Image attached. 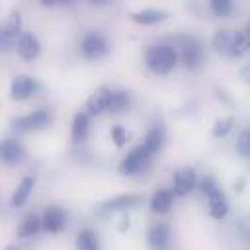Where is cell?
<instances>
[{"instance_id":"6da1fadb","label":"cell","mask_w":250,"mask_h":250,"mask_svg":"<svg viewBox=\"0 0 250 250\" xmlns=\"http://www.w3.org/2000/svg\"><path fill=\"white\" fill-rule=\"evenodd\" d=\"M211 45L215 49V53H219L221 57L227 59H240L242 55H246L248 51V37L244 29H217L213 33Z\"/></svg>"},{"instance_id":"7a4b0ae2","label":"cell","mask_w":250,"mask_h":250,"mask_svg":"<svg viewBox=\"0 0 250 250\" xmlns=\"http://www.w3.org/2000/svg\"><path fill=\"white\" fill-rule=\"evenodd\" d=\"M145 64L154 74H168L178 64V53L176 47L170 43H156L146 49L145 53Z\"/></svg>"},{"instance_id":"3957f363","label":"cell","mask_w":250,"mask_h":250,"mask_svg":"<svg viewBox=\"0 0 250 250\" xmlns=\"http://www.w3.org/2000/svg\"><path fill=\"white\" fill-rule=\"evenodd\" d=\"M178 47V59L182 61V64L189 70H197L199 66H203L205 62V49H203V43L193 37V35H180L176 39V45Z\"/></svg>"},{"instance_id":"277c9868","label":"cell","mask_w":250,"mask_h":250,"mask_svg":"<svg viewBox=\"0 0 250 250\" xmlns=\"http://www.w3.org/2000/svg\"><path fill=\"white\" fill-rule=\"evenodd\" d=\"M51 121H53V113L49 109H35L31 113L16 117L12 121V127L21 133H31V131H41V129L49 127Z\"/></svg>"},{"instance_id":"5b68a950","label":"cell","mask_w":250,"mask_h":250,"mask_svg":"<svg viewBox=\"0 0 250 250\" xmlns=\"http://www.w3.org/2000/svg\"><path fill=\"white\" fill-rule=\"evenodd\" d=\"M80 53L84 59L88 61H98L104 59L109 53V41L105 39V35H102L100 31H90L82 37L80 41Z\"/></svg>"},{"instance_id":"8992f818","label":"cell","mask_w":250,"mask_h":250,"mask_svg":"<svg viewBox=\"0 0 250 250\" xmlns=\"http://www.w3.org/2000/svg\"><path fill=\"white\" fill-rule=\"evenodd\" d=\"M150 158H152V154H150L143 145H139V146L131 148V150L123 156V160L119 162V172H121L123 176L139 174V172H143V170L150 164Z\"/></svg>"},{"instance_id":"52a82bcc","label":"cell","mask_w":250,"mask_h":250,"mask_svg":"<svg viewBox=\"0 0 250 250\" xmlns=\"http://www.w3.org/2000/svg\"><path fill=\"white\" fill-rule=\"evenodd\" d=\"M39 88H41V84L33 76L20 74L10 84V98L14 102H23V100H29L31 96H35L39 92Z\"/></svg>"},{"instance_id":"ba28073f","label":"cell","mask_w":250,"mask_h":250,"mask_svg":"<svg viewBox=\"0 0 250 250\" xmlns=\"http://www.w3.org/2000/svg\"><path fill=\"white\" fill-rule=\"evenodd\" d=\"M16 51L23 61H35L41 53V43L37 39V35L29 33V31H21L18 41H16Z\"/></svg>"},{"instance_id":"9c48e42d","label":"cell","mask_w":250,"mask_h":250,"mask_svg":"<svg viewBox=\"0 0 250 250\" xmlns=\"http://www.w3.org/2000/svg\"><path fill=\"white\" fill-rule=\"evenodd\" d=\"M20 33H21V18L16 12V14H12V18L8 21H4L0 25V51H6L12 45H16Z\"/></svg>"},{"instance_id":"30bf717a","label":"cell","mask_w":250,"mask_h":250,"mask_svg":"<svg viewBox=\"0 0 250 250\" xmlns=\"http://www.w3.org/2000/svg\"><path fill=\"white\" fill-rule=\"evenodd\" d=\"M197 186V174L193 168H180L174 174L172 180V191L174 195H188L189 191H193Z\"/></svg>"},{"instance_id":"8fae6325","label":"cell","mask_w":250,"mask_h":250,"mask_svg":"<svg viewBox=\"0 0 250 250\" xmlns=\"http://www.w3.org/2000/svg\"><path fill=\"white\" fill-rule=\"evenodd\" d=\"M25 158V150L20 141L16 139H4L0 141V160L8 166H16Z\"/></svg>"},{"instance_id":"7c38bea8","label":"cell","mask_w":250,"mask_h":250,"mask_svg":"<svg viewBox=\"0 0 250 250\" xmlns=\"http://www.w3.org/2000/svg\"><path fill=\"white\" fill-rule=\"evenodd\" d=\"M111 88L107 86H102L98 88L86 102V109L90 115H102L105 111H109V100H111Z\"/></svg>"},{"instance_id":"4fadbf2b","label":"cell","mask_w":250,"mask_h":250,"mask_svg":"<svg viewBox=\"0 0 250 250\" xmlns=\"http://www.w3.org/2000/svg\"><path fill=\"white\" fill-rule=\"evenodd\" d=\"M66 211L61 207H49L41 215V229L47 232H61L66 227Z\"/></svg>"},{"instance_id":"5bb4252c","label":"cell","mask_w":250,"mask_h":250,"mask_svg":"<svg viewBox=\"0 0 250 250\" xmlns=\"http://www.w3.org/2000/svg\"><path fill=\"white\" fill-rule=\"evenodd\" d=\"M141 201H143V197H141L139 193H123V195H115V197L104 201V203L100 205V211H105V213H111V211H123V209L137 207Z\"/></svg>"},{"instance_id":"9a60e30c","label":"cell","mask_w":250,"mask_h":250,"mask_svg":"<svg viewBox=\"0 0 250 250\" xmlns=\"http://www.w3.org/2000/svg\"><path fill=\"white\" fill-rule=\"evenodd\" d=\"M146 240L150 248H166L168 240H170V227L164 221H156L150 225L148 232H146Z\"/></svg>"},{"instance_id":"2e32d148","label":"cell","mask_w":250,"mask_h":250,"mask_svg":"<svg viewBox=\"0 0 250 250\" xmlns=\"http://www.w3.org/2000/svg\"><path fill=\"white\" fill-rule=\"evenodd\" d=\"M174 205V191L168 188H160L150 195V209L156 215H164L172 209Z\"/></svg>"},{"instance_id":"e0dca14e","label":"cell","mask_w":250,"mask_h":250,"mask_svg":"<svg viewBox=\"0 0 250 250\" xmlns=\"http://www.w3.org/2000/svg\"><path fill=\"white\" fill-rule=\"evenodd\" d=\"M207 203H209V213H211L213 219H223V217L229 213L227 195H225L219 188H213V189L207 193Z\"/></svg>"},{"instance_id":"ac0fdd59","label":"cell","mask_w":250,"mask_h":250,"mask_svg":"<svg viewBox=\"0 0 250 250\" xmlns=\"http://www.w3.org/2000/svg\"><path fill=\"white\" fill-rule=\"evenodd\" d=\"M164 141H166V133H164V127L158 123V125H152V127L148 129V133L145 135L143 146L154 156V154L160 152V148L164 146Z\"/></svg>"},{"instance_id":"d6986e66","label":"cell","mask_w":250,"mask_h":250,"mask_svg":"<svg viewBox=\"0 0 250 250\" xmlns=\"http://www.w3.org/2000/svg\"><path fill=\"white\" fill-rule=\"evenodd\" d=\"M70 133H72V141H74V143L86 141V137H88V133H90V113H88V111H78V113H74Z\"/></svg>"},{"instance_id":"ffe728a7","label":"cell","mask_w":250,"mask_h":250,"mask_svg":"<svg viewBox=\"0 0 250 250\" xmlns=\"http://www.w3.org/2000/svg\"><path fill=\"white\" fill-rule=\"evenodd\" d=\"M168 18V12L164 10H154V8H146V10H139L131 14V20L139 25H156L160 21H164Z\"/></svg>"},{"instance_id":"44dd1931","label":"cell","mask_w":250,"mask_h":250,"mask_svg":"<svg viewBox=\"0 0 250 250\" xmlns=\"http://www.w3.org/2000/svg\"><path fill=\"white\" fill-rule=\"evenodd\" d=\"M33 188H35V178H33V176H25V178L20 182V186L16 188L14 195H12V207H21V205L29 199Z\"/></svg>"},{"instance_id":"7402d4cb","label":"cell","mask_w":250,"mask_h":250,"mask_svg":"<svg viewBox=\"0 0 250 250\" xmlns=\"http://www.w3.org/2000/svg\"><path fill=\"white\" fill-rule=\"evenodd\" d=\"M39 230H41V217L29 213V215H25V217L21 219V223H20V227H18V236H20V238H31V236H35Z\"/></svg>"},{"instance_id":"603a6c76","label":"cell","mask_w":250,"mask_h":250,"mask_svg":"<svg viewBox=\"0 0 250 250\" xmlns=\"http://www.w3.org/2000/svg\"><path fill=\"white\" fill-rule=\"evenodd\" d=\"M76 246L82 248V250H98V248H100L98 234H96L92 229L80 230V232H78V238H76Z\"/></svg>"},{"instance_id":"cb8c5ba5","label":"cell","mask_w":250,"mask_h":250,"mask_svg":"<svg viewBox=\"0 0 250 250\" xmlns=\"http://www.w3.org/2000/svg\"><path fill=\"white\" fill-rule=\"evenodd\" d=\"M131 104V94L127 90H113L109 100V111H123Z\"/></svg>"},{"instance_id":"d4e9b609","label":"cell","mask_w":250,"mask_h":250,"mask_svg":"<svg viewBox=\"0 0 250 250\" xmlns=\"http://www.w3.org/2000/svg\"><path fill=\"white\" fill-rule=\"evenodd\" d=\"M209 8L217 18H227L232 12V0H209Z\"/></svg>"},{"instance_id":"484cf974","label":"cell","mask_w":250,"mask_h":250,"mask_svg":"<svg viewBox=\"0 0 250 250\" xmlns=\"http://www.w3.org/2000/svg\"><path fill=\"white\" fill-rule=\"evenodd\" d=\"M232 117H223V119H217L215 123H213V129H211V135L215 137V139H221V137H225L230 129H232Z\"/></svg>"},{"instance_id":"4316f807","label":"cell","mask_w":250,"mask_h":250,"mask_svg":"<svg viewBox=\"0 0 250 250\" xmlns=\"http://www.w3.org/2000/svg\"><path fill=\"white\" fill-rule=\"evenodd\" d=\"M236 150H238V154L242 158H248V154H250V133L246 129L236 139Z\"/></svg>"},{"instance_id":"83f0119b","label":"cell","mask_w":250,"mask_h":250,"mask_svg":"<svg viewBox=\"0 0 250 250\" xmlns=\"http://www.w3.org/2000/svg\"><path fill=\"white\" fill-rule=\"evenodd\" d=\"M111 139H113V143H115V146H125V143H127V139H129V135L125 133V129H123V127H119V125H115V127L111 129Z\"/></svg>"},{"instance_id":"f1b7e54d","label":"cell","mask_w":250,"mask_h":250,"mask_svg":"<svg viewBox=\"0 0 250 250\" xmlns=\"http://www.w3.org/2000/svg\"><path fill=\"white\" fill-rule=\"evenodd\" d=\"M197 186H199V189H201L205 195H207V193H209L213 188H217L215 180H213V178H209V176H205L203 180H199V182H197Z\"/></svg>"},{"instance_id":"f546056e","label":"cell","mask_w":250,"mask_h":250,"mask_svg":"<svg viewBox=\"0 0 250 250\" xmlns=\"http://www.w3.org/2000/svg\"><path fill=\"white\" fill-rule=\"evenodd\" d=\"M113 0H88L90 6H96V8H104V6H109Z\"/></svg>"},{"instance_id":"4dcf8cb0","label":"cell","mask_w":250,"mask_h":250,"mask_svg":"<svg viewBox=\"0 0 250 250\" xmlns=\"http://www.w3.org/2000/svg\"><path fill=\"white\" fill-rule=\"evenodd\" d=\"M43 6H57V4H61V0H39Z\"/></svg>"}]
</instances>
